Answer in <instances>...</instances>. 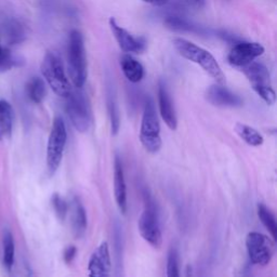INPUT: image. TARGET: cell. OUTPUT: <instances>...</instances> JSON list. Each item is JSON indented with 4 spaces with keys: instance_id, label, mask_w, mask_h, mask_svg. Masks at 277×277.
Listing matches in <instances>:
<instances>
[{
    "instance_id": "obj_29",
    "label": "cell",
    "mask_w": 277,
    "mask_h": 277,
    "mask_svg": "<svg viewBox=\"0 0 277 277\" xmlns=\"http://www.w3.org/2000/svg\"><path fill=\"white\" fill-rule=\"evenodd\" d=\"M77 255V248L75 246H68L65 248L63 252V259L66 264H70L73 262V260L75 259Z\"/></svg>"
},
{
    "instance_id": "obj_12",
    "label": "cell",
    "mask_w": 277,
    "mask_h": 277,
    "mask_svg": "<svg viewBox=\"0 0 277 277\" xmlns=\"http://www.w3.org/2000/svg\"><path fill=\"white\" fill-rule=\"evenodd\" d=\"M206 99L209 103L219 108H240L244 104L239 95L220 84L213 85L207 89Z\"/></svg>"
},
{
    "instance_id": "obj_21",
    "label": "cell",
    "mask_w": 277,
    "mask_h": 277,
    "mask_svg": "<svg viewBox=\"0 0 277 277\" xmlns=\"http://www.w3.org/2000/svg\"><path fill=\"white\" fill-rule=\"evenodd\" d=\"M4 32L6 40L10 45L20 44L25 37V31H24L23 26L15 20H10L6 23V25L4 26Z\"/></svg>"
},
{
    "instance_id": "obj_15",
    "label": "cell",
    "mask_w": 277,
    "mask_h": 277,
    "mask_svg": "<svg viewBox=\"0 0 277 277\" xmlns=\"http://www.w3.org/2000/svg\"><path fill=\"white\" fill-rule=\"evenodd\" d=\"M158 105L162 120L165 121V124L169 129L176 130L178 127L176 110L172 104V100H171V96L167 90V87L162 81H159L158 85Z\"/></svg>"
},
{
    "instance_id": "obj_7",
    "label": "cell",
    "mask_w": 277,
    "mask_h": 277,
    "mask_svg": "<svg viewBox=\"0 0 277 277\" xmlns=\"http://www.w3.org/2000/svg\"><path fill=\"white\" fill-rule=\"evenodd\" d=\"M244 73L248 78L252 89L268 105H272L276 101V94L271 86L270 73L262 63L252 62L247 66L243 67Z\"/></svg>"
},
{
    "instance_id": "obj_9",
    "label": "cell",
    "mask_w": 277,
    "mask_h": 277,
    "mask_svg": "<svg viewBox=\"0 0 277 277\" xmlns=\"http://www.w3.org/2000/svg\"><path fill=\"white\" fill-rule=\"evenodd\" d=\"M137 229L143 239L148 241L152 247L160 248L162 244L161 230L156 208L150 198L145 199V207L140 218H138Z\"/></svg>"
},
{
    "instance_id": "obj_19",
    "label": "cell",
    "mask_w": 277,
    "mask_h": 277,
    "mask_svg": "<svg viewBox=\"0 0 277 277\" xmlns=\"http://www.w3.org/2000/svg\"><path fill=\"white\" fill-rule=\"evenodd\" d=\"M72 227L74 235L77 238L81 237L87 229V214L84 206L81 205L79 200L74 201V207H73L72 215Z\"/></svg>"
},
{
    "instance_id": "obj_11",
    "label": "cell",
    "mask_w": 277,
    "mask_h": 277,
    "mask_svg": "<svg viewBox=\"0 0 277 277\" xmlns=\"http://www.w3.org/2000/svg\"><path fill=\"white\" fill-rule=\"evenodd\" d=\"M112 271V260L108 241L101 243L89 259L87 272L88 277H110Z\"/></svg>"
},
{
    "instance_id": "obj_8",
    "label": "cell",
    "mask_w": 277,
    "mask_h": 277,
    "mask_svg": "<svg viewBox=\"0 0 277 277\" xmlns=\"http://www.w3.org/2000/svg\"><path fill=\"white\" fill-rule=\"evenodd\" d=\"M246 248L250 262L260 266H265L270 263L275 254L274 240L259 232L248 233Z\"/></svg>"
},
{
    "instance_id": "obj_20",
    "label": "cell",
    "mask_w": 277,
    "mask_h": 277,
    "mask_svg": "<svg viewBox=\"0 0 277 277\" xmlns=\"http://www.w3.org/2000/svg\"><path fill=\"white\" fill-rule=\"evenodd\" d=\"M26 94L28 99L36 104L42 103L47 94V87L44 79L32 77L26 84Z\"/></svg>"
},
{
    "instance_id": "obj_5",
    "label": "cell",
    "mask_w": 277,
    "mask_h": 277,
    "mask_svg": "<svg viewBox=\"0 0 277 277\" xmlns=\"http://www.w3.org/2000/svg\"><path fill=\"white\" fill-rule=\"evenodd\" d=\"M66 140L67 131L64 120L55 117L47 145V168L50 176H53L61 165Z\"/></svg>"
},
{
    "instance_id": "obj_26",
    "label": "cell",
    "mask_w": 277,
    "mask_h": 277,
    "mask_svg": "<svg viewBox=\"0 0 277 277\" xmlns=\"http://www.w3.org/2000/svg\"><path fill=\"white\" fill-rule=\"evenodd\" d=\"M51 203L56 217H58L61 221H64L68 213V205L66 200H65L61 195L53 194L51 197Z\"/></svg>"
},
{
    "instance_id": "obj_4",
    "label": "cell",
    "mask_w": 277,
    "mask_h": 277,
    "mask_svg": "<svg viewBox=\"0 0 277 277\" xmlns=\"http://www.w3.org/2000/svg\"><path fill=\"white\" fill-rule=\"evenodd\" d=\"M140 141L146 152L156 154L161 149L160 125L153 100H146L140 128Z\"/></svg>"
},
{
    "instance_id": "obj_17",
    "label": "cell",
    "mask_w": 277,
    "mask_h": 277,
    "mask_svg": "<svg viewBox=\"0 0 277 277\" xmlns=\"http://www.w3.org/2000/svg\"><path fill=\"white\" fill-rule=\"evenodd\" d=\"M13 128V110L11 104L0 100V140L9 138Z\"/></svg>"
},
{
    "instance_id": "obj_27",
    "label": "cell",
    "mask_w": 277,
    "mask_h": 277,
    "mask_svg": "<svg viewBox=\"0 0 277 277\" xmlns=\"http://www.w3.org/2000/svg\"><path fill=\"white\" fill-rule=\"evenodd\" d=\"M176 249L169 251L167 259V273L166 277H180V267H179V257Z\"/></svg>"
},
{
    "instance_id": "obj_28",
    "label": "cell",
    "mask_w": 277,
    "mask_h": 277,
    "mask_svg": "<svg viewBox=\"0 0 277 277\" xmlns=\"http://www.w3.org/2000/svg\"><path fill=\"white\" fill-rule=\"evenodd\" d=\"M13 58L10 50L0 44V71H7L13 66Z\"/></svg>"
},
{
    "instance_id": "obj_10",
    "label": "cell",
    "mask_w": 277,
    "mask_h": 277,
    "mask_svg": "<svg viewBox=\"0 0 277 277\" xmlns=\"http://www.w3.org/2000/svg\"><path fill=\"white\" fill-rule=\"evenodd\" d=\"M264 53V47L258 43L235 45L227 56L229 63L236 67H245Z\"/></svg>"
},
{
    "instance_id": "obj_16",
    "label": "cell",
    "mask_w": 277,
    "mask_h": 277,
    "mask_svg": "<svg viewBox=\"0 0 277 277\" xmlns=\"http://www.w3.org/2000/svg\"><path fill=\"white\" fill-rule=\"evenodd\" d=\"M120 66L124 75L130 83L136 84L141 81L144 76V68L142 64L136 61L131 55L126 54L120 59Z\"/></svg>"
},
{
    "instance_id": "obj_2",
    "label": "cell",
    "mask_w": 277,
    "mask_h": 277,
    "mask_svg": "<svg viewBox=\"0 0 277 277\" xmlns=\"http://www.w3.org/2000/svg\"><path fill=\"white\" fill-rule=\"evenodd\" d=\"M68 74L73 85L77 89L83 88L87 79V61L84 37L79 30H72L67 47Z\"/></svg>"
},
{
    "instance_id": "obj_14",
    "label": "cell",
    "mask_w": 277,
    "mask_h": 277,
    "mask_svg": "<svg viewBox=\"0 0 277 277\" xmlns=\"http://www.w3.org/2000/svg\"><path fill=\"white\" fill-rule=\"evenodd\" d=\"M114 195H115V200L119 211L123 215H126L128 210L127 186L123 162L118 156L115 157V162H114Z\"/></svg>"
},
{
    "instance_id": "obj_18",
    "label": "cell",
    "mask_w": 277,
    "mask_h": 277,
    "mask_svg": "<svg viewBox=\"0 0 277 277\" xmlns=\"http://www.w3.org/2000/svg\"><path fill=\"white\" fill-rule=\"evenodd\" d=\"M236 134H237L244 142H246L250 146H261L264 143V138L257 129L252 128L248 125L237 123L234 127Z\"/></svg>"
},
{
    "instance_id": "obj_30",
    "label": "cell",
    "mask_w": 277,
    "mask_h": 277,
    "mask_svg": "<svg viewBox=\"0 0 277 277\" xmlns=\"http://www.w3.org/2000/svg\"><path fill=\"white\" fill-rule=\"evenodd\" d=\"M143 2L155 7H161L165 6L168 3V0H143Z\"/></svg>"
},
{
    "instance_id": "obj_24",
    "label": "cell",
    "mask_w": 277,
    "mask_h": 277,
    "mask_svg": "<svg viewBox=\"0 0 277 277\" xmlns=\"http://www.w3.org/2000/svg\"><path fill=\"white\" fill-rule=\"evenodd\" d=\"M166 25L167 27H169L170 29L174 30H180V31H199V29L192 25L191 23H189L187 21L178 18V16H170L166 20Z\"/></svg>"
},
{
    "instance_id": "obj_23",
    "label": "cell",
    "mask_w": 277,
    "mask_h": 277,
    "mask_svg": "<svg viewBox=\"0 0 277 277\" xmlns=\"http://www.w3.org/2000/svg\"><path fill=\"white\" fill-rule=\"evenodd\" d=\"M15 245L12 233L7 230L4 234V264L8 271H11L14 264Z\"/></svg>"
},
{
    "instance_id": "obj_13",
    "label": "cell",
    "mask_w": 277,
    "mask_h": 277,
    "mask_svg": "<svg viewBox=\"0 0 277 277\" xmlns=\"http://www.w3.org/2000/svg\"><path fill=\"white\" fill-rule=\"evenodd\" d=\"M110 27L114 37L117 40L118 46L124 52L140 53L145 49L144 40L142 38H136L132 36L128 30L119 26L115 19H110Z\"/></svg>"
},
{
    "instance_id": "obj_25",
    "label": "cell",
    "mask_w": 277,
    "mask_h": 277,
    "mask_svg": "<svg viewBox=\"0 0 277 277\" xmlns=\"http://www.w3.org/2000/svg\"><path fill=\"white\" fill-rule=\"evenodd\" d=\"M109 113H110V119H111V127H112V133L116 135L119 131L120 127V118H119V111L116 104L115 99L113 95L109 96Z\"/></svg>"
},
{
    "instance_id": "obj_32",
    "label": "cell",
    "mask_w": 277,
    "mask_h": 277,
    "mask_svg": "<svg viewBox=\"0 0 277 277\" xmlns=\"http://www.w3.org/2000/svg\"><path fill=\"white\" fill-rule=\"evenodd\" d=\"M29 277H31V276H29Z\"/></svg>"
},
{
    "instance_id": "obj_1",
    "label": "cell",
    "mask_w": 277,
    "mask_h": 277,
    "mask_svg": "<svg viewBox=\"0 0 277 277\" xmlns=\"http://www.w3.org/2000/svg\"><path fill=\"white\" fill-rule=\"evenodd\" d=\"M174 46L179 54L182 55L186 60L199 65L218 84H225L224 73L215 59V56L209 51L183 38H176L174 40Z\"/></svg>"
},
{
    "instance_id": "obj_3",
    "label": "cell",
    "mask_w": 277,
    "mask_h": 277,
    "mask_svg": "<svg viewBox=\"0 0 277 277\" xmlns=\"http://www.w3.org/2000/svg\"><path fill=\"white\" fill-rule=\"evenodd\" d=\"M42 74L52 91L61 97H67L72 92L71 84L65 74L62 59L55 52H48L42 63Z\"/></svg>"
},
{
    "instance_id": "obj_22",
    "label": "cell",
    "mask_w": 277,
    "mask_h": 277,
    "mask_svg": "<svg viewBox=\"0 0 277 277\" xmlns=\"http://www.w3.org/2000/svg\"><path fill=\"white\" fill-rule=\"evenodd\" d=\"M258 217L261 220L262 224L265 226V229L270 232L272 238L276 240L277 237V224L276 219L272 211L268 209L263 203L258 205Z\"/></svg>"
},
{
    "instance_id": "obj_31",
    "label": "cell",
    "mask_w": 277,
    "mask_h": 277,
    "mask_svg": "<svg viewBox=\"0 0 277 277\" xmlns=\"http://www.w3.org/2000/svg\"><path fill=\"white\" fill-rule=\"evenodd\" d=\"M186 2L189 3L190 6L197 8V9H199V8L203 7V5H205V0H186Z\"/></svg>"
},
{
    "instance_id": "obj_6",
    "label": "cell",
    "mask_w": 277,
    "mask_h": 277,
    "mask_svg": "<svg viewBox=\"0 0 277 277\" xmlns=\"http://www.w3.org/2000/svg\"><path fill=\"white\" fill-rule=\"evenodd\" d=\"M66 99L65 110L77 131L87 132L91 126V111L88 99L81 91H72Z\"/></svg>"
}]
</instances>
